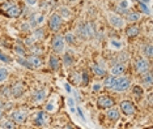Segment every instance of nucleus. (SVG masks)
Segmentation results:
<instances>
[{"instance_id":"37","label":"nucleus","mask_w":153,"mask_h":129,"mask_svg":"<svg viewBox=\"0 0 153 129\" xmlns=\"http://www.w3.org/2000/svg\"><path fill=\"white\" fill-rule=\"evenodd\" d=\"M101 89H102V85H101V83H94V85H93V88H92L93 93H98Z\"/></svg>"},{"instance_id":"18","label":"nucleus","mask_w":153,"mask_h":129,"mask_svg":"<svg viewBox=\"0 0 153 129\" xmlns=\"http://www.w3.org/2000/svg\"><path fill=\"white\" fill-rule=\"evenodd\" d=\"M59 63H60V60L55 56V55H50V59H48V64H50V68L54 69V71H56V69L59 68Z\"/></svg>"},{"instance_id":"33","label":"nucleus","mask_w":153,"mask_h":129,"mask_svg":"<svg viewBox=\"0 0 153 129\" xmlns=\"http://www.w3.org/2000/svg\"><path fill=\"white\" fill-rule=\"evenodd\" d=\"M1 94L4 97L11 95V88H8V86H3V88H1Z\"/></svg>"},{"instance_id":"42","label":"nucleus","mask_w":153,"mask_h":129,"mask_svg":"<svg viewBox=\"0 0 153 129\" xmlns=\"http://www.w3.org/2000/svg\"><path fill=\"white\" fill-rule=\"evenodd\" d=\"M77 114H79V116L81 117L82 120H85V117H84V115H82V112H81V108H80V107H77Z\"/></svg>"},{"instance_id":"40","label":"nucleus","mask_w":153,"mask_h":129,"mask_svg":"<svg viewBox=\"0 0 153 129\" xmlns=\"http://www.w3.org/2000/svg\"><path fill=\"white\" fill-rule=\"evenodd\" d=\"M30 26H32V25H30L29 22H26V24H22V25H21V29H22L24 31H27V30L30 29Z\"/></svg>"},{"instance_id":"51","label":"nucleus","mask_w":153,"mask_h":129,"mask_svg":"<svg viewBox=\"0 0 153 129\" xmlns=\"http://www.w3.org/2000/svg\"><path fill=\"white\" fill-rule=\"evenodd\" d=\"M67 1H75V0H67Z\"/></svg>"},{"instance_id":"13","label":"nucleus","mask_w":153,"mask_h":129,"mask_svg":"<svg viewBox=\"0 0 153 129\" xmlns=\"http://www.w3.org/2000/svg\"><path fill=\"white\" fill-rule=\"evenodd\" d=\"M27 61H29V64L32 68H39L41 65H42V60H41V57L38 56V55H32V56H29L27 57Z\"/></svg>"},{"instance_id":"15","label":"nucleus","mask_w":153,"mask_h":129,"mask_svg":"<svg viewBox=\"0 0 153 129\" xmlns=\"http://www.w3.org/2000/svg\"><path fill=\"white\" fill-rule=\"evenodd\" d=\"M115 82H117V76H109V77L105 78V81H103V86H105L106 89H114V86H115Z\"/></svg>"},{"instance_id":"11","label":"nucleus","mask_w":153,"mask_h":129,"mask_svg":"<svg viewBox=\"0 0 153 129\" xmlns=\"http://www.w3.org/2000/svg\"><path fill=\"white\" fill-rule=\"evenodd\" d=\"M109 22H110L111 26L117 27V29H120V27H123V25H124L123 18L118 15H110L109 16Z\"/></svg>"},{"instance_id":"28","label":"nucleus","mask_w":153,"mask_h":129,"mask_svg":"<svg viewBox=\"0 0 153 129\" xmlns=\"http://www.w3.org/2000/svg\"><path fill=\"white\" fill-rule=\"evenodd\" d=\"M0 61H3V63H11V61H12V59L9 57L8 55L3 54V52L0 51Z\"/></svg>"},{"instance_id":"38","label":"nucleus","mask_w":153,"mask_h":129,"mask_svg":"<svg viewBox=\"0 0 153 129\" xmlns=\"http://www.w3.org/2000/svg\"><path fill=\"white\" fill-rule=\"evenodd\" d=\"M19 63H20L21 65H24V67H26V68H32V67H30V64H29V61H27V60H24V59H21V57L19 59Z\"/></svg>"},{"instance_id":"50","label":"nucleus","mask_w":153,"mask_h":129,"mask_svg":"<svg viewBox=\"0 0 153 129\" xmlns=\"http://www.w3.org/2000/svg\"><path fill=\"white\" fill-rule=\"evenodd\" d=\"M1 107H3V102H1V100H0V108H1Z\"/></svg>"},{"instance_id":"35","label":"nucleus","mask_w":153,"mask_h":129,"mask_svg":"<svg viewBox=\"0 0 153 129\" xmlns=\"http://www.w3.org/2000/svg\"><path fill=\"white\" fill-rule=\"evenodd\" d=\"M34 37L36 38H43V30L42 29H36V31H34Z\"/></svg>"},{"instance_id":"45","label":"nucleus","mask_w":153,"mask_h":129,"mask_svg":"<svg viewBox=\"0 0 153 129\" xmlns=\"http://www.w3.org/2000/svg\"><path fill=\"white\" fill-rule=\"evenodd\" d=\"M46 110H47V111H53V110H54V106H53V104H47V106H46Z\"/></svg>"},{"instance_id":"10","label":"nucleus","mask_w":153,"mask_h":129,"mask_svg":"<svg viewBox=\"0 0 153 129\" xmlns=\"http://www.w3.org/2000/svg\"><path fill=\"white\" fill-rule=\"evenodd\" d=\"M97 104H98L100 108H109V107L114 106V99L107 95H103V97H101V98H98Z\"/></svg>"},{"instance_id":"24","label":"nucleus","mask_w":153,"mask_h":129,"mask_svg":"<svg viewBox=\"0 0 153 129\" xmlns=\"http://www.w3.org/2000/svg\"><path fill=\"white\" fill-rule=\"evenodd\" d=\"M139 20H140V15L136 12H131L127 15V21H130V22H136Z\"/></svg>"},{"instance_id":"41","label":"nucleus","mask_w":153,"mask_h":129,"mask_svg":"<svg viewBox=\"0 0 153 129\" xmlns=\"http://www.w3.org/2000/svg\"><path fill=\"white\" fill-rule=\"evenodd\" d=\"M68 106L71 107V110H72V111H75V102H74V99H72V98H69V99H68Z\"/></svg>"},{"instance_id":"29","label":"nucleus","mask_w":153,"mask_h":129,"mask_svg":"<svg viewBox=\"0 0 153 129\" xmlns=\"http://www.w3.org/2000/svg\"><path fill=\"white\" fill-rule=\"evenodd\" d=\"M0 127H1V128H8V129H13V128H15V124H13L12 121H3V123L0 124Z\"/></svg>"},{"instance_id":"6","label":"nucleus","mask_w":153,"mask_h":129,"mask_svg":"<svg viewBox=\"0 0 153 129\" xmlns=\"http://www.w3.org/2000/svg\"><path fill=\"white\" fill-rule=\"evenodd\" d=\"M130 85H131V80L128 77H119V78H117L114 89H115L117 91H124V90H127L130 88Z\"/></svg>"},{"instance_id":"47","label":"nucleus","mask_w":153,"mask_h":129,"mask_svg":"<svg viewBox=\"0 0 153 129\" xmlns=\"http://www.w3.org/2000/svg\"><path fill=\"white\" fill-rule=\"evenodd\" d=\"M148 103L152 104V94H149V97H148Z\"/></svg>"},{"instance_id":"12","label":"nucleus","mask_w":153,"mask_h":129,"mask_svg":"<svg viewBox=\"0 0 153 129\" xmlns=\"http://www.w3.org/2000/svg\"><path fill=\"white\" fill-rule=\"evenodd\" d=\"M26 117H27V115H26V112H24V111H15V112L12 114V119L17 124L25 123Z\"/></svg>"},{"instance_id":"19","label":"nucleus","mask_w":153,"mask_h":129,"mask_svg":"<svg viewBox=\"0 0 153 129\" xmlns=\"http://www.w3.org/2000/svg\"><path fill=\"white\" fill-rule=\"evenodd\" d=\"M30 25L36 26V25H39V24H42L43 21V15H39V13H36V15H33L30 17Z\"/></svg>"},{"instance_id":"32","label":"nucleus","mask_w":153,"mask_h":129,"mask_svg":"<svg viewBox=\"0 0 153 129\" xmlns=\"http://www.w3.org/2000/svg\"><path fill=\"white\" fill-rule=\"evenodd\" d=\"M63 38H64V41H67V42H68V43H74V42H75V37L72 35L71 33L65 34V35H64Z\"/></svg>"},{"instance_id":"36","label":"nucleus","mask_w":153,"mask_h":129,"mask_svg":"<svg viewBox=\"0 0 153 129\" xmlns=\"http://www.w3.org/2000/svg\"><path fill=\"white\" fill-rule=\"evenodd\" d=\"M139 7H140V10H141V12L147 13V15H149V13H151V12H149V9L147 8V5H145L144 3H140V5H139Z\"/></svg>"},{"instance_id":"4","label":"nucleus","mask_w":153,"mask_h":129,"mask_svg":"<svg viewBox=\"0 0 153 129\" xmlns=\"http://www.w3.org/2000/svg\"><path fill=\"white\" fill-rule=\"evenodd\" d=\"M51 47H53L55 54H60V52H63V50H64V38L62 35H59V34H56V35L53 38Z\"/></svg>"},{"instance_id":"49","label":"nucleus","mask_w":153,"mask_h":129,"mask_svg":"<svg viewBox=\"0 0 153 129\" xmlns=\"http://www.w3.org/2000/svg\"><path fill=\"white\" fill-rule=\"evenodd\" d=\"M151 0H141V3H149Z\"/></svg>"},{"instance_id":"8","label":"nucleus","mask_w":153,"mask_h":129,"mask_svg":"<svg viewBox=\"0 0 153 129\" xmlns=\"http://www.w3.org/2000/svg\"><path fill=\"white\" fill-rule=\"evenodd\" d=\"M48 116L47 114L45 112V111H39V112H37L36 115V119H34V124L38 125V127H45L47 123H48Z\"/></svg>"},{"instance_id":"5","label":"nucleus","mask_w":153,"mask_h":129,"mask_svg":"<svg viewBox=\"0 0 153 129\" xmlns=\"http://www.w3.org/2000/svg\"><path fill=\"white\" fill-rule=\"evenodd\" d=\"M135 71H136L139 74H143L147 71H149V63L143 57H137L136 61H135Z\"/></svg>"},{"instance_id":"3","label":"nucleus","mask_w":153,"mask_h":129,"mask_svg":"<svg viewBox=\"0 0 153 129\" xmlns=\"http://www.w3.org/2000/svg\"><path fill=\"white\" fill-rule=\"evenodd\" d=\"M62 22H63V17L59 13H53L50 16V20H48V26L53 31H58L62 26Z\"/></svg>"},{"instance_id":"31","label":"nucleus","mask_w":153,"mask_h":129,"mask_svg":"<svg viewBox=\"0 0 153 129\" xmlns=\"http://www.w3.org/2000/svg\"><path fill=\"white\" fill-rule=\"evenodd\" d=\"M132 90H134V93H135V95H136V97H141L143 93H144L140 86H134V89H132Z\"/></svg>"},{"instance_id":"44","label":"nucleus","mask_w":153,"mask_h":129,"mask_svg":"<svg viewBox=\"0 0 153 129\" xmlns=\"http://www.w3.org/2000/svg\"><path fill=\"white\" fill-rule=\"evenodd\" d=\"M25 1H26L29 5H34V4H37V0H25Z\"/></svg>"},{"instance_id":"1","label":"nucleus","mask_w":153,"mask_h":129,"mask_svg":"<svg viewBox=\"0 0 153 129\" xmlns=\"http://www.w3.org/2000/svg\"><path fill=\"white\" fill-rule=\"evenodd\" d=\"M0 9H1V12L4 13L5 16L12 17V18H17L22 12L21 7L13 4V3H5V4H3L0 7Z\"/></svg>"},{"instance_id":"27","label":"nucleus","mask_w":153,"mask_h":129,"mask_svg":"<svg viewBox=\"0 0 153 129\" xmlns=\"http://www.w3.org/2000/svg\"><path fill=\"white\" fill-rule=\"evenodd\" d=\"M15 52L17 55H20V56H25V50H24V47L21 46V44L15 46Z\"/></svg>"},{"instance_id":"26","label":"nucleus","mask_w":153,"mask_h":129,"mask_svg":"<svg viewBox=\"0 0 153 129\" xmlns=\"http://www.w3.org/2000/svg\"><path fill=\"white\" fill-rule=\"evenodd\" d=\"M7 77H8V71L5 68H0V82L5 81Z\"/></svg>"},{"instance_id":"30","label":"nucleus","mask_w":153,"mask_h":129,"mask_svg":"<svg viewBox=\"0 0 153 129\" xmlns=\"http://www.w3.org/2000/svg\"><path fill=\"white\" fill-rule=\"evenodd\" d=\"M115 60H117V63H122V61H126L127 60V55L126 54H123V52H120V54L119 55H118V57L115 59Z\"/></svg>"},{"instance_id":"22","label":"nucleus","mask_w":153,"mask_h":129,"mask_svg":"<svg viewBox=\"0 0 153 129\" xmlns=\"http://www.w3.org/2000/svg\"><path fill=\"white\" fill-rule=\"evenodd\" d=\"M143 82H145V85L151 86L152 85V72L147 71L145 73H143Z\"/></svg>"},{"instance_id":"34","label":"nucleus","mask_w":153,"mask_h":129,"mask_svg":"<svg viewBox=\"0 0 153 129\" xmlns=\"http://www.w3.org/2000/svg\"><path fill=\"white\" fill-rule=\"evenodd\" d=\"M81 82L82 83H84V85H86V83H88L89 82V77H88V73H86V72H84V73H81Z\"/></svg>"},{"instance_id":"21","label":"nucleus","mask_w":153,"mask_h":129,"mask_svg":"<svg viewBox=\"0 0 153 129\" xmlns=\"http://www.w3.org/2000/svg\"><path fill=\"white\" fill-rule=\"evenodd\" d=\"M46 98V93L43 90H38V91L33 93V100L34 102H42Z\"/></svg>"},{"instance_id":"17","label":"nucleus","mask_w":153,"mask_h":129,"mask_svg":"<svg viewBox=\"0 0 153 129\" xmlns=\"http://www.w3.org/2000/svg\"><path fill=\"white\" fill-rule=\"evenodd\" d=\"M106 114H107V117H109L110 120H113V121L119 120V117H120L119 111H118L117 108H111V107H109V110H107Z\"/></svg>"},{"instance_id":"43","label":"nucleus","mask_w":153,"mask_h":129,"mask_svg":"<svg viewBox=\"0 0 153 129\" xmlns=\"http://www.w3.org/2000/svg\"><path fill=\"white\" fill-rule=\"evenodd\" d=\"M111 44H113L114 47H117V48L120 47V43H119V42H115V41H111Z\"/></svg>"},{"instance_id":"25","label":"nucleus","mask_w":153,"mask_h":129,"mask_svg":"<svg viewBox=\"0 0 153 129\" xmlns=\"http://www.w3.org/2000/svg\"><path fill=\"white\" fill-rule=\"evenodd\" d=\"M143 52L151 59L152 57V44H145V46L143 47Z\"/></svg>"},{"instance_id":"2","label":"nucleus","mask_w":153,"mask_h":129,"mask_svg":"<svg viewBox=\"0 0 153 129\" xmlns=\"http://www.w3.org/2000/svg\"><path fill=\"white\" fill-rule=\"evenodd\" d=\"M79 34L80 37L82 38H90L94 35V25H93L92 22H85V24H81V25L79 26Z\"/></svg>"},{"instance_id":"20","label":"nucleus","mask_w":153,"mask_h":129,"mask_svg":"<svg viewBox=\"0 0 153 129\" xmlns=\"http://www.w3.org/2000/svg\"><path fill=\"white\" fill-rule=\"evenodd\" d=\"M126 34H127V37H128V38H134V37H136L137 34H139V26H136V25H131V26L126 30Z\"/></svg>"},{"instance_id":"7","label":"nucleus","mask_w":153,"mask_h":129,"mask_svg":"<svg viewBox=\"0 0 153 129\" xmlns=\"http://www.w3.org/2000/svg\"><path fill=\"white\" fill-rule=\"evenodd\" d=\"M120 110L122 112L124 115H127V116H131V115H134L136 112V108H135L134 103L130 102V100H122L120 102Z\"/></svg>"},{"instance_id":"39","label":"nucleus","mask_w":153,"mask_h":129,"mask_svg":"<svg viewBox=\"0 0 153 129\" xmlns=\"http://www.w3.org/2000/svg\"><path fill=\"white\" fill-rule=\"evenodd\" d=\"M59 15H60L62 17H63V16H64V17H68V16H69V12H68V9H67V8H62V9H60V13H59Z\"/></svg>"},{"instance_id":"48","label":"nucleus","mask_w":153,"mask_h":129,"mask_svg":"<svg viewBox=\"0 0 153 129\" xmlns=\"http://www.w3.org/2000/svg\"><path fill=\"white\" fill-rule=\"evenodd\" d=\"M3 116H4V114H3V108H0V120H1Z\"/></svg>"},{"instance_id":"14","label":"nucleus","mask_w":153,"mask_h":129,"mask_svg":"<svg viewBox=\"0 0 153 129\" xmlns=\"http://www.w3.org/2000/svg\"><path fill=\"white\" fill-rule=\"evenodd\" d=\"M124 71H126V67H124L123 63H117V64L114 65L113 68H111L110 73H111L113 76H120Z\"/></svg>"},{"instance_id":"16","label":"nucleus","mask_w":153,"mask_h":129,"mask_svg":"<svg viewBox=\"0 0 153 129\" xmlns=\"http://www.w3.org/2000/svg\"><path fill=\"white\" fill-rule=\"evenodd\" d=\"M92 71L94 72V74L98 76V77H105L106 76V69L103 68L101 64H94L92 67Z\"/></svg>"},{"instance_id":"9","label":"nucleus","mask_w":153,"mask_h":129,"mask_svg":"<svg viewBox=\"0 0 153 129\" xmlns=\"http://www.w3.org/2000/svg\"><path fill=\"white\" fill-rule=\"evenodd\" d=\"M24 91H25V85H24L22 82H20V81H17L13 83V86L11 88V93H12V95L15 97V98H19V97H21Z\"/></svg>"},{"instance_id":"52","label":"nucleus","mask_w":153,"mask_h":129,"mask_svg":"<svg viewBox=\"0 0 153 129\" xmlns=\"http://www.w3.org/2000/svg\"><path fill=\"white\" fill-rule=\"evenodd\" d=\"M0 1H1V0H0Z\"/></svg>"},{"instance_id":"46","label":"nucleus","mask_w":153,"mask_h":129,"mask_svg":"<svg viewBox=\"0 0 153 129\" xmlns=\"http://www.w3.org/2000/svg\"><path fill=\"white\" fill-rule=\"evenodd\" d=\"M64 88H65V90H67L68 93H71V86H69L68 83H65V86H64Z\"/></svg>"},{"instance_id":"23","label":"nucleus","mask_w":153,"mask_h":129,"mask_svg":"<svg viewBox=\"0 0 153 129\" xmlns=\"http://www.w3.org/2000/svg\"><path fill=\"white\" fill-rule=\"evenodd\" d=\"M63 61H64V65H65V67H71V65L74 64V57H72V55L69 54V52H65V54H64Z\"/></svg>"}]
</instances>
